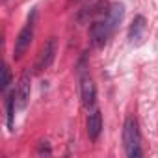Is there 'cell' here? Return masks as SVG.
<instances>
[{
  "label": "cell",
  "mask_w": 158,
  "mask_h": 158,
  "mask_svg": "<svg viewBox=\"0 0 158 158\" xmlns=\"http://www.w3.org/2000/svg\"><path fill=\"white\" fill-rule=\"evenodd\" d=\"M139 130H138V123L134 117H127L125 127H123V143H125V151L127 156L130 158H138L141 156V147H139Z\"/></svg>",
  "instance_id": "6da1fadb"
},
{
  "label": "cell",
  "mask_w": 158,
  "mask_h": 158,
  "mask_svg": "<svg viewBox=\"0 0 158 158\" xmlns=\"http://www.w3.org/2000/svg\"><path fill=\"white\" fill-rule=\"evenodd\" d=\"M32 37H34V19L28 21V24L21 30V34H19L17 39H15V56H17V58H21V56L28 50V47H30V43H32Z\"/></svg>",
  "instance_id": "7a4b0ae2"
},
{
  "label": "cell",
  "mask_w": 158,
  "mask_h": 158,
  "mask_svg": "<svg viewBox=\"0 0 158 158\" xmlns=\"http://www.w3.org/2000/svg\"><path fill=\"white\" fill-rule=\"evenodd\" d=\"M54 56H56V37H50V39L45 43V47H43V50H41V54H39V58H37L35 71H45V69H48V67L52 65V61H54Z\"/></svg>",
  "instance_id": "3957f363"
},
{
  "label": "cell",
  "mask_w": 158,
  "mask_h": 158,
  "mask_svg": "<svg viewBox=\"0 0 158 158\" xmlns=\"http://www.w3.org/2000/svg\"><path fill=\"white\" fill-rule=\"evenodd\" d=\"M28 99H30V73H23L21 80H19V86L15 89V102L19 108H24L28 104Z\"/></svg>",
  "instance_id": "277c9868"
},
{
  "label": "cell",
  "mask_w": 158,
  "mask_h": 158,
  "mask_svg": "<svg viewBox=\"0 0 158 158\" xmlns=\"http://www.w3.org/2000/svg\"><path fill=\"white\" fill-rule=\"evenodd\" d=\"M110 35H112V32H110V28L106 24V19H101V21L91 24V39H93L95 47H102L108 41Z\"/></svg>",
  "instance_id": "5b68a950"
},
{
  "label": "cell",
  "mask_w": 158,
  "mask_h": 158,
  "mask_svg": "<svg viewBox=\"0 0 158 158\" xmlns=\"http://www.w3.org/2000/svg\"><path fill=\"white\" fill-rule=\"evenodd\" d=\"M123 15H125V6L121 2H114L106 13V24L110 28V32L114 34V30L117 28V24L123 21Z\"/></svg>",
  "instance_id": "8992f818"
},
{
  "label": "cell",
  "mask_w": 158,
  "mask_h": 158,
  "mask_svg": "<svg viewBox=\"0 0 158 158\" xmlns=\"http://www.w3.org/2000/svg\"><path fill=\"white\" fill-rule=\"evenodd\" d=\"M95 97H97V91H95L93 80L88 78V76H84L82 78V102H84V106L88 110L95 106Z\"/></svg>",
  "instance_id": "52a82bcc"
},
{
  "label": "cell",
  "mask_w": 158,
  "mask_h": 158,
  "mask_svg": "<svg viewBox=\"0 0 158 158\" xmlns=\"http://www.w3.org/2000/svg\"><path fill=\"white\" fill-rule=\"evenodd\" d=\"M143 35H145V19H143L141 15H138V17L132 21V24H130L128 39H130L132 43L139 45V43H141V39H143Z\"/></svg>",
  "instance_id": "ba28073f"
},
{
  "label": "cell",
  "mask_w": 158,
  "mask_h": 158,
  "mask_svg": "<svg viewBox=\"0 0 158 158\" xmlns=\"http://www.w3.org/2000/svg\"><path fill=\"white\" fill-rule=\"evenodd\" d=\"M102 130V117H101V112L99 110H93L88 117V136L91 139H97L99 134Z\"/></svg>",
  "instance_id": "9c48e42d"
},
{
  "label": "cell",
  "mask_w": 158,
  "mask_h": 158,
  "mask_svg": "<svg viewBox=\"0 0 158 158\" xmlns=\"http://www.w3.org/2000/svg\"><path fill=\"white\" fill-rule=\"evenodd\" d=\"M10 84H11V73H10V67L4 65L2 67V91H6Z\"/></svg>",
  "instance_id": "30bf717a"
}]
</instances>
